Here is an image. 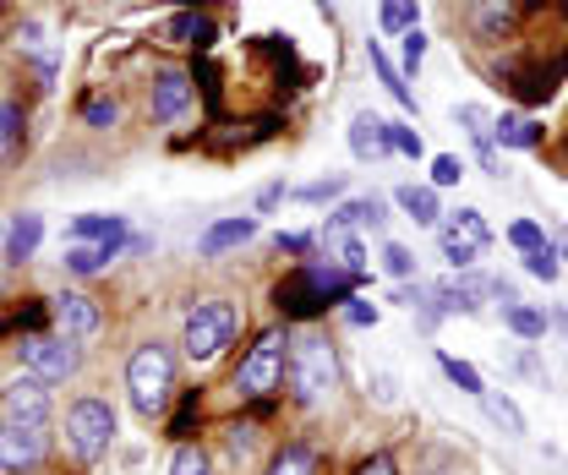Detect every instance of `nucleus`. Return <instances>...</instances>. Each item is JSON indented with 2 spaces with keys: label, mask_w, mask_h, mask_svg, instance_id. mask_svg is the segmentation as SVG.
<instances>
[{
  "label": "nucleus",
  "mask_w": 568,
  "mask_h": 475,
  "mask_svg": "<svg viewBox=\"0 0 568 475\" xmlns=\"http://www.w3.org/2000/svg\"><path fill=\"white\" fill-rule=\"evenodd\" d=\"M361 284H366V279L345 273L339 263L312 257V263H295V269L274 284V306H280L284 323H312V317H323V312H339Z\"/></svg>",
  "instance_id": "nucleus-1"
},
{
  "label": "nucleus",
  "mask_w": 568,
  "mask_h": 475,
  "mask_svg": "<svg viewBox=\"0 0 568 475\" xmlns=\"http://www.w3.org/2000/svg\"><path fill=\"white\" fill-rule=\"evenodd\" d=\"M284 388L301 410L328 405L339 394V355L323 334H301L290 340V355H284Z\"/></svg>",
  "instance_id": "nucleus-2"
},
{
  "label": "nucleus",
  "mask_w": 568,
  "mask_h": 475,
  "mask_svg": "<svg viewBox=\"0 0 568 475\" xmlns=\"http://www.w3.org/2000/svg\"><path fill=\"white\" fill-rule=\"evenodd\" d=\"M126 400L142 421H164L175 400V350L164 340H142L126 361Z\"/></svg>",
  "instance_id": "nucleus-3"
},
{
  "label": "nucleus",
  "mask_w": 568,
  "mask_h": 475,
  "mask_svg": "<svg viewBox=\"0 0 568 475\" xmlns=\"http://www.w3.org/2000/svg\"><path fill=\"white\" fill-rule=\"evenodd\" d=\"M241 334V301H230V295H203L192 312H186V323H181V350L203 366V361H219L230 344Z\"/></svg>",
  "instance_id": "nucleus-4"
},
{
  "label": "nucleus",
  "mask_w": 568,
  "mask_h": 475,
  "mask_svg": "<svg viewBox=\"0 0 568 475\" xmlns=\"http://www.w3.org/2000/svg\"><path fill=\"white\" fill-rule=\"evenodd\" d=\"M284 355H290V323H274L268 334H257V344L230 372V394L235 400H268L274 388H284Z\"/></svg>",
  "instance_id": "nucleus-5"
},
{
  "label": "nucleus",
  "mask_w": 568,
  "mask_h": 475,
  "mask_svg": "<svg viewBox=\"0 0 568 475\" xmlns=\"http://www.w3.org/2000/svg\"><path fill=\"white\" fill-rule=\"evenodd\" d=\"M67 448L82 465H99L115 448V405L104 394H77L67 405Z\"/></svg>",
  "instance_id": "nucleus-6"
},
{
  "label": "nucleus",
  "mask_w": 568,
  "mask_h": 475,
  "mask_svg": "<svg viewBox=\"0 0 568 475\" xmlns=\"http://www.w3.org/2000/svg\"><path fill=\"white\" fill-rule=\"evenodd\" d=\"M82 350H88V344H77V340H67V334H55V329H44V334L17 340V366H22L28 377H39L44 388H55V383H71V377L82 372Z\"/></svg>",
  "instance_id": "nucleus-7"
},
{
  "label": "nucleus",
  "mask_w": 568,
  "mask_h": 475,
  "mask_svg": "<svg viewBox=\"0 0 568 475\" xmlns=\"http://www.w3.org/2000/svg\"><path fill=\"white\" fill-rule=\"evenodd\" d=\"M50 323H55V334H67V340L93 344L104 334V306H99L88 290H61V295H50Z\"/></svg>",
  "instance_id": "nucleus-8"
},
{
  "label": "nucleus",
  "mask_w": 568,
  "mask_h": 475,
  "mask_svg": "<svg viewBox=\"0 0 568 475\" xmlns=\"http://www.w3.org/2000/svg\"><path fill=\"white\" fill-rule=\"evenodd\" d=\"M50 388L39 383V377H28V372H17L6 388H0V421H11V426H50Z\"/></svg>",
  "instance_id": "nucleus-9"
},
{
  "label": "nucleus",
  "mask_w": 568,
  "mask_h": 475,
  "mask_svg": "<svg viewBox=\"0 0 568 475\" xmlns=\"http://www.w3.org/2000/svg\"><path fill=\"white\" fill-rule=\"evenodd\" d=\"M50 459V426H11L0 421V471L22 475Z\"/></svg>",
  "instance_id": "nucleus-10"
},
{
  "label": "nucleus",
  "mask_w": 568,
  "mask_h": 475,
  "mask_svg": "<svg viewBox=\"0 0 568 475\" xmlns=\"http://www.w3.org/2000/svg\"><path fill=\"white\" fill-rule=\"evenodd\" d=\"M519 22V0H465V28L476 44H503Z\"/></svg>",
  "instance_id": "nucleus-11"
},
{
  "label": "nucleus",
  "mask_w": 568,
  "mask_h": 475,
  "mask_svg": "<svg viewBox=\"0 0 568 475\" xmlns=\"http://www.w3.org/2000/svg\"><path fill=\"white\" fill-rule=\"evenodd\" d=\"M192 110V71H159L153 77V93H148V115L159 121V127H170V121H181Z\"/></svg>",
  "instance_id": "nucleus-12"
},
{
  "label": "nucleus",
  "mask_w": 568,
  "mask_h": 475,
  "mask_svg": "<svg viewBox=\"0 0 568 475\" xmlns=\"http://www.w3.org/2000/svg\"><path fill=\"white\" fill-rule=\"evenodd\" d=\"M481 290H487V279H470V273H459V279L448 273V279L432 284L443 317H476V312H481Z\"/></svg>",
  "instance_id": "nucleus-13"
},
{
  "label": "nucleus",
  "mask_w": 568,
  "mask_h": 475,
  "mask_svg": "<svg viewBox=\"0 0 568 475\" xmlns=\"http://www.w3.org/2000/svg\"><path fill=\"white\" fill-rule=\"evenodd\" d=\"M383 224H388V198L372 192V198H345V203L328 213L323 230H372V235H377Z\"/></svg>",
  "instance_id": "nucleus-14"
},
{
  "label": "nucleus",
  "mask_w": 568,
  "mask_h": 475,
  "mask_svg": "<svg viewBox=\"0 0 568 475\" xmlns=\"http://www.w3.org/2000/svg\"><path fill=\"white\" fill-rule=\"evenodd\" d=\"M257 235V213H235V219H213L209 230H203V241H197V252L203 257H224V252H235V246H246Z\"/></svg>",
  "instance_id": "nucleus-15"
},
{
  "label": "nucleus",
  "mask_w": 568,
  "mask_h": 475,
  "mask_svg": "<svg viewBox=\"0 0 568 475\" xmlns=\"http://www.w3.org/2000/svg\"><path fill=\"white\" fill-rule=\"evenodd\" d=\"M263 475H323V448L312 437H290V443H280L268 454Z\"/></svg>",
  "instance_id": "nucleus-16"
},
{
  "label": "nucleus",
  "mask_w": 568,
  "mask_h": 475,
  "mask_svg": "<svg viewBox=\"0 0 568 475\" xmlns=\"http://www.w3.org/2000/svg\"><path fill=\"white\" fill-rule=\"evenodd\" d=\"M454 121L465 127V137L476 142V159H481V170L493 175V181H503V164H497V142H493V115L481 110V104H459L454 110Z\"/></svg>",
  "instance_id": "nucleus-17"
},
{
  "label": "nucleus",
  "mask_w": 568,
  "mask_h": 475,
  "mask_svg": "<svg viewBox=\"0 0 568 475\" xmlns=\"http://www.w3.org/2000/svg\"><path fill=\"white\" fill-rule=\"evenodd\" d=\"M39 241H44V213H17L11 224H6V241H0V257L6 263H28V257H39Z\"/></svg>",
  "instance_id": "nucleus-18"
},
{
  "label": "nucleus",
  "mask_w": 568,
  "mask_h": 475,
  "mask_svg": "<svg viewBox=\"0 0 568 475\" xmlns=\"http://www.w3.org/2000/svg\"><path fill=\"white\" fill-rule=\"evenodd\" d=\"M351 153L361 164H372V159H388L394 153V137H388V121L383 115H372V110H361L351 121Z\"/></svg>",
  "instance_id": "nucleus-19"
},
{
  "label": "nucleus",
  "mask_w": 568,
  "mask_h": 475,
  "mask_svg": "<svg viewBox=\"0 0 568 475\" xmlns=\"http://www.w3.org/2000/svg\"><path fill=\"white\" fill-rule=\"evenodd\" d=\"M317 241H323L328 263H339L345 273L366 279V263H372V252H366V241H361L355 230H317Z\"/></svg>",
  "instance_id": "nucleus-20"
},
{
  "label": "nucleus",
  "mask_w": 568,
  "mask_h": 475,
  "mask_svg": "<svg viewBox=\"0 0 568 475\" xmlns=\"http://www.w3.org/2000/svg\"><path fill=\"white\" fill-rule=\"evenodd\" d=\"M115 235H132V224L121 213H77L67 224L71 246H99V241H115Z\"/></svg>",
  "instance_id": "nucleus-21"
},
{
  "label": "nucleus",
  "mask_w": 568,
  "mask_h": 475,
  "mask_svg": "<svg viewBox=\"0 0 568 475\" xmlns=\"http://www.w3.org/2000/svg\"><path fill=\"white\" fill-rule=\"evenodd\" d=\"M366 61H372V71H377V82L388 88V99H394L399 110H410V115H416V93H410L405 71H399V61H388V50H383L377 39H366Z\"/></svg>",
  "instance_id": "nucleus-22"
},
{
  "label": "nucleus",
  "mask_w": 568,
  "mask_h": 475,
  "mask_svg": "<svg viewBox=\"0 0 568 475\" xmlns=\"http://www.w3.org/2000/svg\"><path fill=\"white\" fill-rule=\"evenodd\" d=\"M175 44H192V50H213V39H219V28H213V17H203L197 6H181L175 17H170V28H164Z\"/></svg>",
  "instance_id": "nucleus-23"
},
{
  "label": "nucleus",
  "mask_w": 568,
  "mask_h": 475,
  "mask_svg": "<svg viewBox=\"0 0 568 475\" xmlns=\"http://www.w3.org/2000/svg\"><path fill=\"white\" fill-rule=\"evenodd\" d=\"M541 137H547V127H536L530 115H497L493 121V142L508 153H530V148H541Z\"/></svg>",
  "instance_id": "nucleus-24"
},
{
  "label": "nucleus",
  "mask_w": 568,
  "mask_h": 475,
  "mask_svg": "<svg viewBox=\"0 0 568 475\" xmlns=\"http://www.w3.org/2000/svg\"><path fill=\"white\" fill-rule=\"evenodd\" d=\"M394 203L405 208V219H416L422 230H437V224H443V203H437V192H432V186L405 181V186H394Z\"/></svg>",
  "instance_id": "nucleus-25"
},
{
  "label": "nucleus",
  "mask_w": 568,
  "mask_h": 475,
  "mask_svg": "<svg viewBox=\"0 0 568 475\" xmlns=\"http://www.w3.org/2000/svg\"><path fill=\"white\" fill-rule=\"evenodd\" d=\"M437 230H448V235H459V241H470L476 252H487L493 246V224L481 219V208H454Z\"/></svg>",
  "instance_id": "nucleus-26"
},
{
  "label": "nucleus",
  "mask_w": 568,
  "mask_h": 475,
  "mask_svg": "<svg viewBox=\"0 0 568 475\" xmlns=\"http://www.w3.org/2000/svg\"><path fill=\"white\" fill-rule=\"evenodd\" d=\"M394 301H405L410 312H416V323H422L426 334L443 323V306H437V295H432V284H422V279H410V284H399L394 290Z\"/></svg>",
  "instance_id": "nucleus-27"
},
{
  "label": "nucleus",
  "mask_w": 568,
  "mask_h": 475,
  "mask_svg": "<svg viewBox=\"0 0 568 475\" xmlns=\"http://www.w3.org/2000/svg\"><path fill=\"white\" fill-rule=\"evenodd\" d=\"M377 22H383V33H410V28H422V0H377Z\"/></svg>",
  "instance_id": "nucleus-28"
},
{
  "label": "nucleus",
  "mask_w": 568,
  "mask_h": 475,
  "mask_svg": "<svg viewBox=\"0 0 568 475\" xmlns=\"http://www.w3.org/2000/svg\"><path fill=\"white\" fill-rule=\"evenodd\" d=\"M22 137H28V110L17 99H0V164L22 148Z\"/></svg>",
  "instance_id": "nucleus-29"
},
{
  "label": "nucleus",
  "mask_w": 568,
  "mask_h": 475,
  "mask_svg": "<svg viewBox=\"0 0 568 475\" xmlns=\"http://www.w3.org/2000/svg\"><path fill=\"white\" fill-rule=\"evenodd\" d=\"M437 366H443V377H448L459 394H470V400H481V394H487V383H481V372H476L470 361H459V355L437 350Z\"/></svg>",
  "instance_id": "nucleus-30"
},
{
  "label": "nucleus",
  "mask_w": 568,
  "mask_h": 475,
  "mask_svg": "<svg viewBox=\"0 0 568 475\" xmlns=\"http://www.w3.org/2000/svg\"><path fill=\"white\" fill-rule=\"evenodd\" d=\"M481 410H487V421L503 426L508 437H525V410L514 405L508 394H493V388H487V394H481Z\"/></svg>",
  "instance_id": "nucleus-31"
},
{
  "label": "nucleus",
  "mask_w": 568,
  "mask_h": 475,
  "mask_svg": "<svg viewBox=\"0 0 568 475\" xmlns=\"http://www.w3.org/2000/svg\"><path fill=\"white\" fill-rule=\"evenodd\" d=\"M503 329H508V334H519V340H547V317H541L536 306H525V301L503 306Z\"/></svg>",
  "instance_id": "nucleus-32"
},
{
  "label": "nucleus",
  "mask_w": 568,
  "mask_h": 475,
  "mask_svg": "<svg viewBox=\"0 0 568 475\" xmlns=\"http://www.w3.org/2000/svg\"><path fill=\"white\" fill-rule=\"evenodd\" d=\"M345 192H351V175H323V181H306V186H295L290 198L323 208V203H345Z\"/></svg>",
  "instance_id": "nucleus-33"
},
{
  "label": "nucleus",
  "mask_w": 568,
  "mask_h": 475,
  "mask_svg": "<svg viewBox=\"0 0 568 475\" xmlns=\"http://www.w3.org/2000/svg\"><path fill=\"white\" fill-rule=\"evenodd\" d=\"M377 263H383V273H388L394 284H410V279H422V273H416V252H410V246H399V241H388Z\"/></svg>",
  "instance_id": "nucleus-34"
},
{
  "label": "nucleus",
  "mask_w": 568,
  "mask_h": 475,
  "mask_svg": "<svg viewBox=\"0 0 568 475\" xmlns=\"http://www.w3.org/2000/svg\"><path fill=\"white\" fill-rule=\"evenodd\" d=\"M437 252H443V263L459 273H470L476 263H481V252L470 246V241H459V235H448V230H437Z\"/></svg>",
  "instance_id": "nucleus-35"
},
{
  "label": "nucleus",
  "mask_w": 568,
  "mask_h": 475,
  "mask_svg": "<svg viewBox=\"0 0 568 475\" xmlns=\"http://www.w3.org/2000/svg\"><path fill=\"white\" fill-rule=\"evenodd\" d=\"M170 475H219L209 459V448L197 443H175V459H170Z\"/></svg>",
  "instance_id": "nucleus-36"
},
{
  "label": "nucleus",
  "mask_w": 568,
  "mask_h": 475,
  "mask_svg": "<svg viewBox=\"0 0 568 475\" xmlns=\"http://www.w3.org/2000/svg\"><path fill=\"white\" fill-rule=\"evenodd\" d=\"M82 127H88V132L121 127V104H115V99H88V104H82Z\"/></svg>",
  "instance_id": "nucleus-37"
},
{
  "label": "nucleus",
  "mask_w": 568,
  "mask_h": 475,
  "mask_svg": "<svg viewBox=\"0 0 568 475\" xmlns=\"http://www.w3.org/2000/svg\"><path fill=\"white\" fill-rule=\"evenodd\" d=\"M459 181H465V159H459V153H437L426 186H432V192H448V186H459Z\"/></svg>",
  "instance_id": "nucleus-38"
},
{
  "label": "nucleus",
  "mask_w": 568,
  "mask_h": 475,
  "mask_svg": "<svg viewBox=\"0 0 568 475\" xmlns=\"http://www.w3.org/2000/svg\"><path fill=\"white\" fill-rule=\"evenodd\" d=\"M525 273H536L541 284H558V273H564V257H558V246L547 241L541 252H525Z\"/></svg>",
  "instance_id": "nucleus-39"
},
{
  "label": "nucleus",
  "mask_w": 568,
  "mask_h": 475,
  "mask_svg": "<svg viewBox=\"0 0 568 475\" xmlns=\"http://www.w3.org/2000/svg\"><path fill=\"white\" fill-rule=\"evenodd\" d=\"M508 246H514V252H541V246H547V230H541L536 219H514V224H508Z\"/></svg>",
  "instance_id": "nucleus-40"
},
{
  "label": "nucleus",
  "mask_w": 568,
  "mask_h": 475,
  "mask_svg": "<svg viewBox=\"0 0 568 475\" xmlns=\"http://www.w3.org/2000/svg\"><path fill=\"white\" fill-rule=\"evenodd\" d=\"M197 415H203V394H186L181 410L170 415V437H175V443H186V437H192V426H197Z\"/></svg>",
  "instance_id": "nucleus-41"
},
{
  "label": "nucleus",
  "mask_w": 568,
  "mask_h": 475,
  "mask_svg": "<svg viewBox=\"0 0 568 475\" xmlns=\"http://www.w3.org/2000/svg\"><path fill=\"white\" fill-rule=\"evenodd\" d=\"M422 61H426V33H422V28L399 33V71H405V77H416V71H422Z\"/></svg>",
  "instance_id": "nucleus-42"
},
{
  "label": "nucleus",
  "mask_w": 568,
  "mask_h": 475,
  "mask_svg": "<svg viewBox=\"0 0 568 475\" xmlns=\"http://www.w3.org/2000/svg\"><path fill=\"white\" fill-rule=\"evenodd\" d=\"M388 137H394V153H405V159H422L426 142L416 127H405V121H388Z\"/></svg>",
  "instance_id": "nucleus-43"
},
{
  "label": "nucleus",
  "mask_w": 568,
  "mask_h": 475,
  "mask_svg": "<svg viewBox=\"0 0 568 475\" xmlns=\"http://www.w3.org/2000/svg\"><path fill=\"white\" fill-rule=\"evenodd\" d=\"M366 394H372L377 405H399V377H394V372H372V377H366Z\"/></svg>",
  "instance_id": "nucleus-44"
},
{
  "label": "nucleus",
  "mask_w": 568,
  "mask_h": 475,
  "mask_svg": "<svg viewBox=\"0 0 568 475\" xmlns=\"http://www.w3.org/2000/svg\"><path fill=\"white\" fill-rule=\"evenodd\" d=\"M339 317H345V323H351V329H377V317H383V312H377V306H372V301H345V306H339Z\"/></svg>",
  "instance_id": "nucleus-45"
},
{
  "label": "nucleus",
  "mask_w": 568,
  "mask_h": 475,
  "mask_svg": "<svg viewBox=\"0 0 568 475\" xmlns=\"http://www.w3.org/2000/svg\"><path fill=\"white\" fill-rule=\"evenodd\" d=\"M312 241H317V235H306V230H290V235H274V246H280V252H290V257H301V252H312Z\"/></svg>",
  "instance_id": "nucleus-46"
},
{
  "label": "nucleus",
  "mask_w": 568,
  "mask_h": 475,
  "mask_svg": "<svg viewBox=\"0 0 568 475\" xmlns=\"http://www.w3.org/2000/svg\"><path fill=\"white\" fill-rule=\"evenodd\" d=\"M284 198H290V181H268V186L257 192V213H274Z\"/></svg>",
  "instance_id": "nucleus-47"
},
{
  "label": "nucleus",
  "mask_w": 568,
  "mask_h": 475,
  "mask_svg": "<svg viewBox=\"0 0 568 475\" xmlns=\"http://www.w3.org/2000/svg\"><path fill=\"white\" fill-rule=\"evenodd\" d=\"M355 475H399V465H394L388 454H372V459H361V465H355Z\"/></svg>",
  "instance_id": "nucleus-48"
},
{
  "label": "nucleus",
  "mask_w": 568,
  "mask_h": 475,
  "mask_svg": "<svg viewBox=\"0 0 568 475\" xmlns=\"http://www.w3.org/2000/svg\"><path fill=\"white\" fill-rule=\"evenodd\" d=\"M552 246H558V257H568V230L558 235V241H552Z\"/></svg>",
  "instance_id": "nucleus-49"
},
{
  "label": "nucleus",
  "mask_w": 568,
  "mask_h": 475,
  "mask_svg": "<svg viewBox=\"0 0 568 475\" xmlns=\"http://www.w3.org/2000/svg\"><path fill=\"white\" fill-rule=\"evenodd\" d=\"M312 6H317V11H323V17H328V22H334V6H328V0H312Z\"/></svg>",
  "instance_id": "nucleus-50"
},
{
  "label": "nucleus",
  "mask_w": 568,
  "mask_h": 475,
  "mask_svg": "<svg viewBox=\"0 0 568 475\" xmlns=\"http://www.w3.org/2000/svg\"><path fill=\"white\" fill-rule=\"evenodd\" d=\"M0 241H6V230H0Z\"/></svg>",
  "instance_id": "nucleus-51"
},
{
  "label": "nucleus",
  "mask_w": 568,
  "mask_h": 475,
  "mask_svg": "<svg viewBox=\"0 0 568 475\" xmlns=\"http://www.w3.org/2000/svg\"><path fill=\"white\" fill-rule=\"evenodd\" d=\"M0 6H6V0H0Z\"/></svg>",
  "instance_id": "nucleus-52"
}]
</instances>
